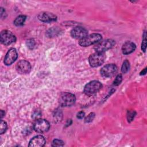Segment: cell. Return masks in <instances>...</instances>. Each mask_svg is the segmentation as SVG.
<instances>
[{"label": "cell", "instance_id": "1", "mask_svg": "<svg viewBox=\"0 0 147 147\" xmlns=\"http://www.w3.org/2000/svg\"><path fill=\"white\" fill-rule=\"evenodd\" d=\"M102 40V36L99 33H92L86 36L80 40L79 44L82 47H87L94 44L99 42Z\"/></svg>", "mask_w": 147, "mask_h": 147}, {"label": "cell", "instance_id": "2", "mask_svg": "<svg viewBox=\"0 0 147 147\" xmlns=\"http://www.w3.org/2000/svg\"><path fill=\"white\" fill-rule=\"evenodd\" d=\"M105 57L106 56L104 53L96 52L91 55L89 57V63L92 67H99L104 63Z\"/></svg>", "mask_w": 147, "mask_h": 147}, {"label": "cell", "instance_id": "3", "mask_svg": "<svg viewBox=\"0 0 147 147\" xmlns=\"http://www.w3.org/2000/svg\"><path fill=\"white\" fill-rule=\"evenodd\" d=\"M115 44V41L112 39H107L106 40L98 42L94 46V49L96 52L104 53L105 51L111 49Z\"/></svg>", "mask_w": 147, "mask_h": 147}, {"label": "cell", "instance_id": "4", "mask_svg": "<svg viewBox=\"0 0 147 147\" xmlns=\"http://www.w3.org/2000/svg\"><path fill=\"white\" fill-rule=\"evenodd\" d=\"M102 87V85L100 82L97 80H93L85 86L84 88V92L88 95H93L99 91Z\"/></svg>", "mask_w": 147, "mask_h": 147}, {"label": "cell", "instance_id": "5", "mask_svg": "<svg viewBox=\"0 0 147 147\" xmlns=\"http://www.w3.org/2000/svg\"><path fill=\"white\" fill-rule=\"evenodd\" d=\"M76 100L75 95L69 92H63L59 97V103L63 106H71Z\"/></svg>", "mask_w": 147, "mask_h": 147}, {"label": "cell", "instance_id": "6", "mask_svg": "<svg viewBox=\"0 0 147 147\" xmlns=\"http://www.w3.org/2000/svg\"><path fill=\"white\" fill-rule=\"evenodd\" d=\"M50 127L49 123L44 119H37L33 125V129L37 133L47 132Z\"/></svg>", "mask_w": 147, "mask_h": 147}, {"label": "cell", "instance_id": "7", "mask_svg": "<svg viewBox=\"0 0 147 147\" xmlns=\"http://www.w3.org/2000/svg\"><path fill=\"white\" fill-rule=\"evenodd\" d=\"M0 38L1 43L5 45H10L16 40V36L11 32L7 30H3L1 32Z\"/></svg>", "mask_w": 147, "mask_h": 147}, {"label": "cell", "instance_id": "8", "mask_svg": "<svg viewBox=\"0 0 147 147\" xmlns=\"http://www.w3.org/2000/svg\"><path fill=\"white\" fill-rule=\"evenodd\" d=\"M117 67L114 64H109L102 68L100 71L102 76L109 78L113 76L117 71Z\"/></svg>", "mask_w": 147, "mask_h": 147}, {"label": "cell", "instance_id": "9", "mask_svg": "<svg viewBox=\"0 0 147 147\" xmlns=\"http://www.w3.org/2000/svg\"><path fill=\"white\" fill-rule=\"evenodd\" d=\"M16 70L20 74H28L31 70V65L28 61L21 60L17 63Z\"/></svg>", "mask_w": 147, "mask_h": 147}, {"label": "cell", "instance_id": "10", "mask_svg": "<svg viewBox=\"0 0 147 147\" xmlns=\"http://www.w3.org/2000/svg\"><path fill=\"white\" fill-rule=\"evenodd\" d=\"M71 34L73 38L81 40L87 36L88 31L83 27L76 26L72 29Z\"/></svg>", "mask_w": 147, "mask_h": 147}, {"label": "cell", "instance_id": "11", "mask_svg": "<svg viewBox=\"0 0 147 147\" xmlns=\"http://www.w3.org/2000/svg\"><path fill=\"white\" fill-rule=\"evenodd\" d=\"M18 55L17 51L15 48L10 49L7 52L5 59H4V63L6 65H10L12 63H13L17 59Z\"/></svg>", "mask_w": 147, "mask_h": 147}, {"label": "cell", "instance_id": "12", "mask_svg": "<svg viewBox=\"0 0 147 147\" xmlns=\"http://www.w3.org/2000/svg\"><path fill=\"white\" fill-rule=\"evenodd\" d=\"M38 18L41 21L44 22H51L57 20L56 16L50 12H42L38 14Z\"/></svg>", "mask_w": 147, "mask_h": 147}, {"label": "cell", "instance_id": "13", "mask_svg": "<svg viewBox=\"0 0 147 147\" xmlns=\"http://www.w3.org/2000/svg\"><path fill=\"white\" fill-rule=\"evenodd\" d=\"M45 144L44 137L41 135L34 137L29 141L28 146L29 147H42Z\"/></svg>", "mask_w": 147, "mask_h": 147}, {"label": "cell", "instance_id": "14", "mask_svg": "<svg viewBox=\"0 0 147 147\" xmlns=\"http://www.w3.org/2000/svg\"><path fill=\"white\" fill-rule=\"evenodd\" d=\"M136 49V45L131 41H127L125 42L122 47V53L125 55H128L134 51Z\"/></svg>", "mask_w": 147, "mask_h": 147}, {"label": "cell", "instance_id": "15", "mask_svg": "<svg viewBox=\"0 0 147 147\" xmlns=\"http://www.w3.org/2000/svg\"><path fill=\"white\" fill-rule=\"evenodd\" d=\"M26 20V16L24 15H20L18 16L14 21V24L16 26H20L23 25Z\"/></svg>", "mask_w": 147, "mask_h": 147}, {"label": "cell", "instance_id": "16", "mask_svg": "<svg viewBox=\"0 0 147 147\" xmlns=\"http://www.w3.org/2000/svg\"><path fill=\"white\" fill-rule=\"evenodd\" d=\"M129 68H130V63L127 60H125L122 65L121 71L122 72V73L125 74L129 71Z\"/></svg>", "mask_w": 147, "mask_h": 147}, {"label": "cell", "instance_id": "17", "mask_svg": "<svg viewBox=\"0 0 147 147\" xmlns=\"http://www.w3.org/2000/svg\"><path fill=\"white\" fill-rule=\"evenodd\" d=\"M7 125L6 122L4 121L1 120V125H0V133L1 134L4 133L7 130Z\"/></svg>", "mask_w": 147, "mask_h": 147}, {"label": "cell", "instance_id": "18", "mask_svg": "<svg viewBox=\"0 0 147 147\" xmlns=\"http://www.w3.org/2000/svg\"><path fill=\"white\" fill-rule=\"evenodd\" d=\"M136 114V113L135 111H129L127 112V121L129 122H130L131 121H133Z\"/></svg>", "mask_w": 147, "mask_h": 147}, {"label": "cell", "instance_id": "19", "mask_svg": "<svg viewBox=\"0 0 147 147\" xmlns=\"http://www.w3.org/2000/svg\"><path fill=\"white\" fill-rule=\"evenodd\" d=\"M64 145V142L62 140L55 139L53 141L52 146H63Z\"/></svg>", "mask_w": 147, "mask_h": 147}, {"label": "cell", "instance_id": "20", "mask_svg": "<svg viewBox=\"0 0 147 147\" xmlns=\"http://www.w3.org/2000/svg\"><path fill=\"white\" fill-rule=\"evenodd\" d=\"M94 118H95V114L94 113H91L85 118L84 122L86 123L91 122H92L93 121Z\"/></svg>", "mask_w": 147, "mask_h": 147}, {"label": "cell", "instance_id": "21", "mask_svg": "<svg viewBox=\"0 0 147 147\" xmlns=\"http://www.w3.org/2000/svg\"><path fill=\"white\" fill-rule=\"evenodd\" d=\"M143 40H142V42L141 45V49L144 52H145L146 51V32L145 31L143 34Z\"/></svg>", "mask_w": 147, "mask_h": 147}, {"label": "cell", "instance_id": "22", "mask_svg": "<svg viewBox=\"0 0 147 147\" xmlns=\"http://www.w3.org/2000/svg\"><path fill=\"white\" fill-rule=\"evenodd\" d=\"M122 75L121 74L119 75H118L116 77V78L115 79L114 81V83H113V84L115 85V86H118L119 85L121 82H122Z\"/></svg>", "mask_w": 147, "mask_h": 147}, {"label": "cell", "instance_id": "23", "mask_svg": "<svg viewBox=\"0 0 147 147\" xmlns=\"http://www.w3.org/2000/svg\"><path fill=\"white\" fill-rule=\"evenodd\" d=\"M26 45H27V47L29 49H33V47H34V45H35V42H34V40L33 39H29V40H27Z\"/></svg>", "mask_w": 147, "mask_h": 147}, {"label": "cell", "instance_id": "24", "mask_svg": "<svg viewBox=\"0 0 147 147\" xmlns=\"http://www.w3.org/2000/svg\"><path fill=\"white\" fill-rule=\"evenodd\" d=\"M84 115H85V113L84 111H79V113H77L76 117L78 119H82L84 117Z\"/></svg>", "mask_w": 147, "mask_h": 147}, {"label": "cell", "instance_id": "25", "mask_svg": "<svg viewBox=\"0 0 147 147\" xmlns=\"http://www.w3.org/2000/svg\"><path fill=\"white\" fill-rule=\"evenodd\" d=\"M146 73V68H145L141 72H140V75H145Z\"/></svg>", "mask_w": 147, "mask_h": 147}, {"label": "cell", "instance_id": "26", "mask_svg": "<svg viewBox=\"0 0 147 147\" xmlns=\"http://www.w3.org/2000/svg\"><path fill=\"white\" fill-rule=\"evenodd\" d=\"M1 118H2L5 115V111H3V110H1Z\"/></svg>", "mask_w": 147, "mask_h": 147}]
</instances>
